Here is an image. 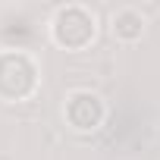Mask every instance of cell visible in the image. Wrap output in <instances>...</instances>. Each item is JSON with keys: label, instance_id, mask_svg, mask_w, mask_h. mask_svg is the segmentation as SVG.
Instances as JSON below:
<instances>
[{"label": "cell", "instance_id": "1", "mask_svg": "<svg viewBox=\"0 0 160 160\" xmlns=\"http://www.w3.org/2000/svg\"><path fill=\"white\" fill-rule=\"evenodd\" d=\"M38 85V69L22 50H0V98L22 101Z\"/></svg>", "mask_w": 160, "mask_h": 160}, {"label": "cell", "instance_id": "4", "mask_svg": "<svg viewBox=\"0 0 160 160\" xmlns=\"http://www.w3.org/2000/svg\"><path fill=\"white\" fill-rule=\"evenodd\" d=\"M141 25H144V19H141V13H135L132 7H126V10H119V13L113 16V32H116L119 38H126V41L138 38V35H141Z\"/></svg>", "mask_w": 160, "mask_h": 160}, {"label": "cell", "instance_id": "2", "mask_svg": "<svg viewBox=\"0 0 160 160\" xmlns=\"http://www.w3.org/2000/svg\"><path fill=\"white\" fill-rule=\"evenodd\" d=\"M53 38L57 44L63 47H85L91 38H94V13L85 10V7H78V3H66L53 13Z\"/></svg>", "mask_w": 160, "mask_h": 160}, {"label": "cell", "instance_id": "3", "mask_svg": "<svg viewBox=\"0 0 160 160\" xmlns=\"http://www.w3.org/2000/svg\"><path fill=\"white\" fill-rule=\"evenodd\" d=\"M63 113H66V122H69L72 129L88 132V129H98V126L104 122V101H101L94 91H72V94L66 98Z\"/></svg>", "mask_w": 160, "mask_h": 160}]
</instances>
